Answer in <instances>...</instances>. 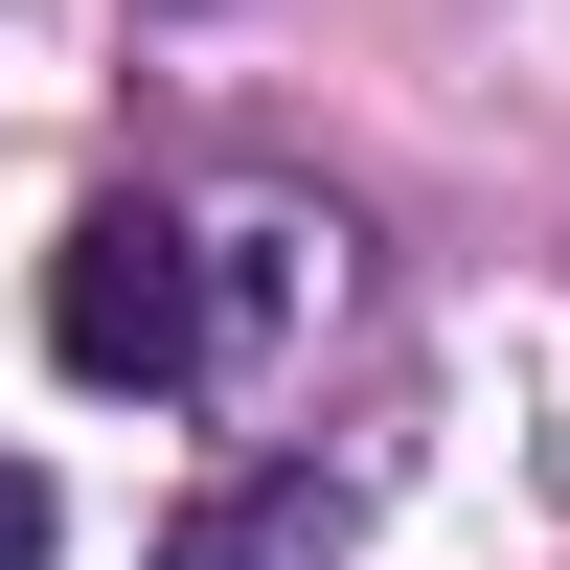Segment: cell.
Masks as SVG:
<instances>
[{
	"label": "cell",
	"mask_w": 570,
	"mask_h": 570,
	"mask_svg": "<svg viewBox=\"0 0 570 570\" xmlns=\"http://www.w3.org/2000/svg\"><path fill=\"white\" fill-rule=\"evenodd\" d=\"M46 365L69 389H206L228 365V274L183 206H91L69 252H46Z\"/></svg>",
	"instance_id": "obj_1"
},
{
	"label": "cell",
	"mask_w": 570,
	"mask_h": 570,
	"mask_svg": "<svg viewBox=\"0 0 570 570\" xmlns=\"http://www.w3.org/2000/svg\"><path fill=\"white\" fill-rule=\"evenodd\" d=\"M365 502H389V456H252V480H206L160 525V570H343Z\"/></svg>",
	"instance_id": "obj_2"
},
{
	"label": "cell",
	"mask_w": 570,
	"mask_h": 570,
	"mask_svg": "<svg viewBox=\"0 0 570 570\" xmlns=\"http://www.w3.org/2000/svg\"><path fill=\"white\" fill-rule=\"evenodd\" d=\"M46 548H69V502H46L23 456H0V570H46Z\"/></svg>",
	"instance_id": "obj_3"
}]
</instances>
